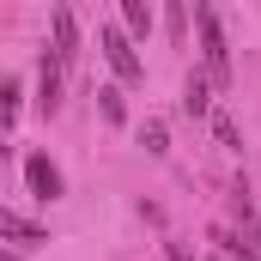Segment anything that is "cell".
Here are the masks:
<instances>
[{"label": "cell", "mask_w": 261, "mask_h": 261, "mask_svg": "<svg viewBox=\"0 0 261 261\" xmlns=\"http://www.w3.org/2000/svg\"><path fill=\"white\" fill-rule=\"evenodd\" d=\"M200 24V61H206V85H225L231 79V49H225V31H219V12L213 6H195Z\"/></svg>", "instance_id": "6da1fadb"}, {"label": "cell", "mask_w": 261, "mask_h": 261, "mask_svg": "<svg viewBox=\"0 0 261 261\" xmlns=\"http://www.w3.org/2000/svg\"><path fill=\"white\" fill-rule=\"evenodd\" d=\"M97 49H103V61L116 67V79H140V73H146V61L134 55V43H128L122 24H103V31H97Z\"/></svg>", "instance_id": "7a4b0ae2"}, {"label": "cell", "mask_w": 261, "mask_h": 261, "mask_svg": "<svg viewBox=\"0 0 261 261\" xmlns=\"http://www.w3.org/2000/svg\"><path fill=\"white\" fill-rule=\"evenodd\" d=\"M24 182H31L37 200H61V170H55L49 152H31V158H24Z\"/></svg>", "instance_id": "3957f363"}, {"label": "cell", "mask_w": 261, "mask_h": 261, "mask_svg": "<svg viewBox=\"0 0 261 261\" xmlns=\"http://www.w3.org/2000/svg\"><path fill=\"white\" fill-rule=\"evenodd\" d=\"M49 24H55V49H49V55H55L61 67H73L79 61V18H73V6H55Z\"/></svg>", "instance_id": "277c9868"}, {"label": "cell", "mask_w": 261, "mask_h": 261, "mask_svg": "<svg viewBox=\"0 0 261 261\" xmlns=\"http://www.w3.org/2000/svg\"><path fill=\"white\" fill-rule=\"evenodd\" d=\"M0 237H12V243H24V249H37V243H49V231H43L37 219H24V213H12V206H0Z\"/></svg>", "instance_id": "5b68a950"}, {"label": "cell", "mask_w": 261, "mask_h": 261, "mask_svg": "<svg viewBox=\"0 0 261 261\" xmlns=\"http://www.w3.org/2000/svg\"><path fill=\"white\" fill-rule=\"evenodd\" d=\"M61 79H67V67L55 61V55H43V85H37V110H43V116L61 110Z\"/></svg>", "instance_id": "8992f818"}, {"label": "cell", "mask_w": 261, "mask_h": 261, "mask_svg": "<svg viewBox=\"0 0 261 261\" xmlns=\"http://www.w3.org/2000/svg\"><path fill=\"white\" fill-rule=\"evenodd\" d=\"M182 116H213V85H206V73H189V85H182Z\"/></svg>", "instance_id": "52a82bcc"}, {"label": "cell", "mask_w": 261, "mask_h": 261, "mask_svg": "<svg viewBox=\"0 0 261 261\" xmlns=\"http://www.w3.org/2000/svg\"><path fill=\"white\" fill-rule=\"evenodd\" d=\"M122 31H128V43L134 37H152V6L146 0H122Z\"/></svg>", "instance_id": "ba28073f"}, {"label": "cell", "mask_w": 261, "mask_h": 261, "mask_svg": "<svg viewBox=\"0 0 261 261\" xmlns=\"http://www.w3.org/2000/svg\"><path fill=\"white\" fill-rule=\"evenodd\" d=\"M97 110H103V122H110V128H122V122H128V110H122V91H116V85H103V91H97Z\"/></svg>", "instance_id": "9c48e42d"}, {"label": "cell", "mask_w": 261, "mask_h": 261, "mask_svg": "<svg viewBox=\"0 0 261 261\" xmlns=\"http://www.w3.org/2000/svg\"><path fill=\"white\" fill-rule=\"evenodd\" d=\"M206 122H213V134H219V146H231V152H243V134H237V122H231L225 110H213Z\"/></svg>", "instance_id": "30bf717a"}, {"label": "cell", "mask_w": 261, "mask_h": 261, "mask_svg": "<svg viewBox=\"0 0 261 261\" xmlns=\"http://www.w3.org/2000/svg\"><path fill=\"white\" fill-rule=\"evenodd\" d=\"M18 122V79H0V128Z\"/></svg>", "instance_id": "8fae6325"}, {"label": "cell", "mask_w": 261, "mask_h": 261, "mask_svg": "<svg viewBox=\"0 0 261 261\" xmlns=\"http://www.w3.org/2000/svg\"><path fill=\"white\" fill-rule=\"evenodd\" d=\"M140 146H146V152H164V122H146V134H140Z\"/></svg>", "instance_id": "7c38bea8"}, {"label": "cell", "mask_w": 261, "mask_h": 261, "mask_svg": "<svg viewBox=\"0 0 261 261\" xmlns=\"http://www.w3.org/2000/svg\"><path fill=\"white\" fill-rule=\"evenodd\" d=\"M0 261H18V255H0Z\"/></svg>", "instance_id": "4fadbf2b"}, {"label": "cell", "mask_w": 261, "mask_h": 261, "mask_svg": "<svg viewBox=\"0 0 261 261\" xmlns=\"http://www.w3.org/2000/svg\"><path fill=\"white\" fill-rule=\"evenodd\" d=\"M0 158H6V146H0Z\"/></svg>", "instance_id": "5bb4252c"}, {"label": "cell", "mask_w": 261, "mask_h": 261, "mask_svg": "<svg viewBox=\"0 0 261 261\" xmlns=\"http://www.w3.org/2000/svg\"><path fill=\"white\" fill-rule=\"evenodd\" d=\"M213 261H225V255H213Z\"/></svg>", "instance_id": "9a60e30c"}]
</instances>
